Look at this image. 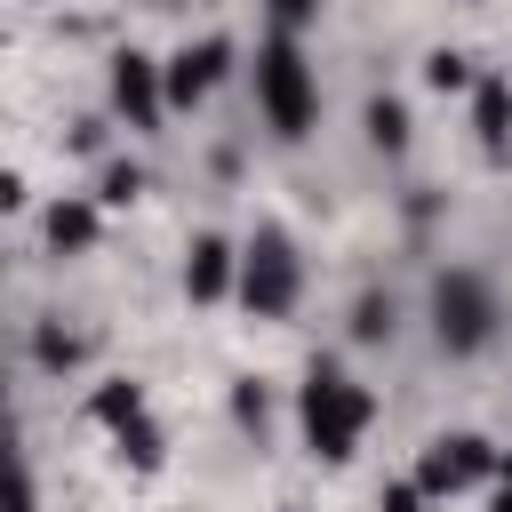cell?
Segmentation results:
<instances>
[{
    "label": "cell",
    "instance_id": "obj_1",
    "mask_svg": "<svg viewBox=\"0 0 512 512\" xmlns=\"http://www.w3.org/2000/svg\"><path fill=\"white\" fill-rule=\"evenodd\" d=\"M376 424V392L344 368V360H312L304 384H296V432L320 464H344L360 448V432Z\"/></svg>",
    "mask_w": 512,
    "mask_h": 512
},
{
    "label": "cell",
    "instance_id": "obj_2",
    "mask_svg": "<svg viewBox=\"0 0 512 512\" xmlns=\"http://www.w3.org/2000/svg\"><path fill=\"white\" fill-rule=\"evenodd\" d=\"M248 80H256V112H264V128H272L280 144H304V136L320 128V80H312L296 32H264Z\"/></svg>",
    "mask_w": 512,
    "mask_h": 512
},
{
    "label": "cell",
    "instance_id": "obj_3",
    "mask_svg": "<svg viewBox=\"0 0 512 512\" xmlns=\"http://www.w3.org/2000/svg\"><path fill=\"white\" fill-rule=\"evenodd\" d=\"M496 288L480 280V272H440L432 280V344L448 352V360H472V352H488L496 344Z\"/></svg>",
    "mask_w": 512,
    "mask_h": 512
},
{
    "label": "cell",
    "instance_id": "obj_4",
    "mask_svg": "<svg viewBox=\"0 0 512 512\" xmlns=\"http://www.w3.org/2000/svg\"><path fill=\"white\" fill-rule=\"evenodd\" d=\"M296 296H304V256H296V240H288L280 224H256L248 248H240V304H248L256 320H280V312H296Z\"/></svg>",
    "mask_w": 512,
    "mask_h": 512
},
{
    "label": "cell",
    "instance_id": "obj_5",
    "mask_svg": "<svg viewBox=\"0 0 512 512\" xmlns=\"http://www.w3.org/2000/svg\"><path fill=\"white\" fill-rule=\"evenodd\" d=\"M496 448L480 440V432H440V440H424V456H416V480H424V496L440 504V496H464V488H480V480H496Z\"/></svg>",
    "mask_w": 512,
    "mask_h": 512
},
{
    "label": "cell",
    "instance_id": "obj_6",
    "mask_svg": "<svg viewBox=\"0 0 512 512\" xmlns=\"http://www.w3.org/2000/svg\"><path fill=\"white\" fill-rule=\"evenodd\" d=\"M112 112L136 136H160V120H168V64L144 56V48H120L112 56Z\"/></svg>",
    "mask_w": 512,
    "mask_h": 512
},
{
    "label": "cell",
    "instance_id": "obj_7",
    "mask_svg": "<svg viewBox=\"0 0 512 512\" xmlns=\"http://www.w3.org/2000/svg\"><path fill=\"white\" fill-rule=\"evenodd\" d=\"M168 64V112H192V104H208L216 96V80L232 72V40L224 32H208V40H184L176 56H160Z\"/></svg>",
    "mask_w": 512,
    "mask_h": 512
},
{
    "label": "cell",
    "instance_id": "obj_8",
    "mask_svg": "<svg viewBox=\"0 0 512 512\" xmlns=\"http://www.w3.org/2000/svg\"><path fill=\"white\" fill-rule=\"evenodd\" d=\"M184 296H192V304L240 296V248H232L224 232H200V240L184 248Z\"/></svg>",
    "mask_w": 512,
    "mask_h": 512
},
{
    "label": "cell",
    "instance_id": "obj_9",
    "mask_svg": "<svg viewBox=\"0 0 512 512\" xmlns=\"http://www.w3.org/2000/svg\"><path fill=\"white\" fill-rule=\"evenodd\" d=\"M40 240H48L56 256H88V248L104 240V200H80V192L48 200V216H40Z\"/></svg>",
    "mask_w": 512,
    "mask_h": 512
},
{
    "label": "cell",
    "instance_id": "obj_10",
    "mask_svg": "<svg viewBox=\"0 0 512 512\" xmlns=\"http://www.w3.org/2000/svg\"><path fill=\"white\" fill-rule=\"evenodd\" d=\"M472 136L488 160H512V80L504 72H480L472 80Z\"/></svg>",
    "mask_w": 512,
    "mask_h": 512
},
{
    "label": "cell",
    "instance_id": "obj_11",
    "mask_svg": "<svg viewBox=\"0 0 512 512\" xmlns=\"http://www.w3.org/2000/svg\"><path fill=\"white\" fill-rule=\"evenodd\" d=\"M360 136H368V152H384V160H400V152H408V104L376 88V96L360 104Z\"/></svg>",
    "mask_w": 512,
    "mask_h": 512
},
{
    "label": "cell",
    "instance_id": "obj_12",
    "mask_svg": "<svg viewBox=\"0 0 512 512\" xmlns=\"http://www.w3.org/2000/svg\"><path fill=\"white\" fill-rule=\"evenodd\" d=\"M88 360V336L80 328H64V320H32V368L40 376H72Z\"/></svg>",
    "mask_w": 512,
    "mask_h": 512
},
{
    "label": "cell",
    "instance_id": "obj_13",
    "mask_svg": "<svg viewBox=\"0 0 512 512\" xmlns=\"http://www.w3.org/2000/svg\"><path fill=\"white\" fill-rule=\"evenodd\" d=\"M136 416H152V408H144V384H136V376H112V384H96V392H88V424L120 432V424H136Z\"/></svg>",
    "mask_w": 512,
    "mask_h": 512
},
{
    "label": "cell",
    "instance_id": "obj_14",
    "mask_svg": "<svg viewBox=\"0 0 512 512\" xmlns=\"http://www.w3.org/2000/svg\"><path fill=\"white\" fill-rule=\"evenodd\" d=\"M112 448H120V464H136V472H160V464H168V432H160L152 416L120 424V432H112Z\"/></svg>",
    "mask_w": 512,
    "mask_h": 512
},
{
    "label": "cell",
    "instance_id": "obj_15",
    "mask_svg": "<svg viewBox=\"0 0 512 512\" xmlns=\"http://www.w3.org/2000/svg\"><path fill=\"white\" fill-rule=\"evenodd\" d=\"M392 328H400V304H392L384 288H360V304H352V344H392Z\"/></svg>",
    "mask_w": 512,
    "mask_h": 512
},
{
    "label": "cell",
    "instance_id": "obj_16",
    "mask_svg": "<svg viewBox=\"0 0 512 512\" xmlns=\"http://www.w3.org/2000/svg\"><path fill=\"white\" fill-rule=\"evenodd\" d=\"M480 72H472V56L464 48H432L424 56V88H440V96H456V88H472Z\"/></svg>",
    "mask_w": 512,
    "mask_h": 512
},
{
    "label": "cell",
    "instance_id": "obj_17",
    "mask_svg": "<svg viewBox=\"0 0 512 512\" xmlns=\"http://www.w3.org/2000/svg\"><path fill=\"white\" fill-rule=\"evenodd\" d=\"M96 200H104V208H136V200H144V168H136V160H104Z\"/></svg>",
    "mask_w": 512,
    "mask_h": 512
},
{
    "label": "cell",
    "instance_id": "obj_18",
    "mask_svg": "<svg viewBox=\"0 0 512 512\" xmlns=\"http://www.w3.org/2000/svg\"><path fill=\"white\" fill-rule=\"evenodd\" d=\"M232 424L264 440V424H272V392H264L256 376H240V384H232Z\"/></svg>",
    "mask_w": 512,
    "mask_h": 512
},
{
    "label": "cell",
    "instance_id": "obj_19",
    "mask_svg": "<svg viewBox=\"0 0 512 512\" xmlns=\"http://www.w3.org/2000/svg\"><path fill=\"white\" fill-rule=\"evenodd\" d=\"M264 24L272 32H304V24H320V0H264Z\"/></svg>",
    "mask_w": 512,
    "mask_h": 512
},
{
    "label": "cell",
    "instance_id": "obj_20",
    "mask_svg": "<svg viewBox=\"0 0 512 512\" xmlns=\"http://www.w3.org/2000/svg\"><path fill=\"white\" fill-rule=\"evenodd\" d=\"M432 496H424V480L408 472V480H384V496H376V512H424Z\"/></svg>",
    "mask_w": 512,
    "mask_h": 512
},
{
    "label": "cell",
    "instance_id": "obj_21",
    "mask_svg": "<svg viewBox=\"0 0 512 512\" xmlns=\"http://www.w3.org/2000/svg\"><path fill=\"white\" fill-rule=\"evenodd\" d=\"M16 512H40V496H32V472H16Z\"/></svg>",
    "mask_w": 512,
    "mask_h": 512
},
{
    "label": "cell",
    "instance_id": "obj_22",
    "mask_svg": "<svg viewBox=\"0 0 512 512\" xmlns=\"http://www.w3.org/2000/svg\"><path fill=\"white\" fill-rule=\"evenodd\" d=\"M488 512H512V488H496V496H488Z\"/></svg>",
    "mask_w": 512,
    "mask_h": 512
},
{
    "label": "cell",
    "instance_id": "obj_23",
    "mask_svg": "<svg viewBox=\"0 0 512 512\" xmlns=\"http://www.w3.org/2000/svg\"><path fill=\"white\" fill-rule=\"evenodd\" d=\"M496 488H512V456H504V464H496Z\"/></svg>",
    "mask_w": 512,
    "mask_h": 512
},
{
    "label": "cell",
    "instance_id": "obj_24",
    "mask_svg": "<svg viewBox=\"0 0 512 512\" xmlns=\"http://www.w3.org/2000/svg\"><path fill=\"white\" fill-rule=\"evenodd\" d=\"M280 512H296V504H280Z\"/></svg>",
    "mask_w": 512,
    "mask_h": 512
},
{
    "label": "cell",
    "instance_id": "obj_25",
    "mask_svg": "<svg viewBox=\"0 0 512 512\" xmlns=\"http://www.w3.org/2000/svg\"><path fill=\"white\" fill-rule=\"evenodd\" d=\"M464 8H480V0H464Z\"/></svg>",
    "mask_w": 512,
    "mask_h": 512
}]
</instances>
